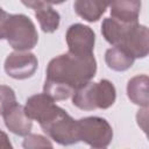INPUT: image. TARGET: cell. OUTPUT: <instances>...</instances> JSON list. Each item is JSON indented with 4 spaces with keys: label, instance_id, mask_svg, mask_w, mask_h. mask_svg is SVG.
Here are the masks:
<instances>
[{
    "label": "cell",
    "instance_id": "8992f818",
    "mask_svg": "<svg viewBox=\"0 0 149 149\" xmlns=\"http://www.w3.org/2000/svg\"><path fill=\"white\" fill-rule=\"evenodd\" d=\"M40 126L51 140L61 146H71L79 142L77 120L70 116L63 108L54 118Z\"/></svg>",
    "mask_w": 149,
    "mask_h": 149
},
{
    "label": "cell",
    "instance_id": "2e32d148",
    "mask_svg": "<svg viewBox=\"0 0 149 149\" xmlns=\"http://www.w3.org/2000/svg\"><path fill=\"white\" fill-rule=\"evenodd\" d=\"M16 104V95L12 87L7 85H0V115H2L8 108Z\"/></svg>",
    "mask_w": 149,
    "mask_h": 149
},
{
    "label": "cell",
    "instance_id": "d6986e66",
    "mask_svg": "<svg viewBox=\"0 0 149 149\" xmlns=\"http://www.w3.org/2000/svg\"><path fill=\"white\" fill-rule=\"evenodd\" d=\"M8 16H9V13H7L0 7V40L5 38V26Z\"/></svg>",
    "mask_w": 149,
    "mask_h": 149
},
{
    "label": "cell",
    "instance_id": "9c48e42d",
    "mask_svg": "<svg viewBox=\"0 0 149 149\" xmlns=\"http://www.w3.org/2000/svg\"><path fill=\"white\" fill-rule=\"evenodd\" d=\"M59 109L61 107L55 104V100L44 92L29 97L24 105L27 115L31 120H36L40 125L54 118Z\"/></svg>",
    "mask_w": 149,
    "mask_h": 149
},
{
    "label": "cell",
    "instance_id": "8fae6325",
    "mask_svg": "<svg viewBox=\"0 0 149 149\" xmlns=\"http://www.w3.org/2000/svg\"><path fill=\"white\" fill-rule=\"evenodd\" d=\"M112 0H74L73 9L87 22H97L109 7Z\"/></svg>",
    "mask_w": 149,
    "mask_h": 149
},
{
    "label": "cell",
    "instance_id": "52a82bcc",
    "mask_svg": "<svg viewBox=\"0 0 149 149\" xmlns=\"http://www.w3.org/2000/svg\"><path fill=\"white\" fill-rule=\"evenodd\" d=\"M69 52L78 56H88L93 54L95 34L93 29L83 23L71 24L65 34Z\"/></svg>",
    "mask_w": 149,
    "mask_h": 149
},
{
    "label": "cell",
    "instance_id": "5bb4252c",
    "mask_svg": "<svg viewBox=\"0 0 149 149\" xmlns=\"http://www.w3.org/2000/svg\"><path fill=\"white\" fill-rule=\"evenodd\" d=\"M134 61L135 58L130 54L119 47L109 48L106 50L105 54V62L107 66L118 72H122L130 69L134 64Z\"/></svg>",
    "mask_w": 149,
    "mask_h": 149
},
{
    "label": "cell",
    "instance_id": "ac0fdd59",
    "mask_svg": "<svg viewBox=\"0 0 149 149\" xmlns=\"http://www.w3.org/2000/svg\"><path fill=\"white\" fill-rule=\"evenodd\" d=\"M148 107H142V109H139L137 111V114H136V120H137V123L139 126H141V128L147 132V119H148Z\"/></svg>",
    "mask_w": 149,
    "mask_h": 149
},
{
    "label": "cell",
    "instance_id": "9a60e30c",
    "mask_svg": "<svg viewBox=\"0 0 149 149\" xmlns=\"http://www.w3.org/2000/svg\"><path fill=\"white\" fill-rule=\"evenodd\" d=\"M35 16L44 33H54L58 29L61 22L59 13L52 8L50 3H43L35 9Z\"/></svg>",
    "mask_w": 149,
    "mask_h": 149
},
{
    "label": "cell",
    "instance_id": "3957f363",
    "mask_svg": "<svg viewBox=\"0 0 149 149\" xmlns=\"http://www.w3.org/2000/svg\"><path fill=\"white\" fill-rule=\"evenodd\" d=\"M116 99V90L112 81L101 79L98 83L88 81L72 93V104L83 111L107 109Z\"/></svg>",
    "mask_w": 149,
    "mask_h": 149
},
{
    "label": "cell",
    "instance_id": "7402d4cb",
    "mask_svg": "<svg viewBox=\"0 0 149 149\" xmlns=\"http://www.w3.org/2000/svg\"><path fill=\"white\" fill-rule=\"evenodd\" d=\"M44 1L47 3H50V5H59V3H63L66 0H44Z\"/></svg>",
    "mask_w": 149,
    "mask_h": 149
},
{
    "label": "cell",
    "instance_id": "4fadbf2b",
    "mask_svg": "<svg viewBox=\"0 0 149 149\" xmlns=\"http://www.w3.org/2000/svg\"><path fill=\"white\" fill-rule=\"evenodd\" d=\"M148 84L149 79L147 74H139L128 80L127 95L133 104L141 107H148Z\"/></svg>",
    "mask_w": 149,
    "mask_h": 149
},
{
    "label": "cell",
    "instance_id": "7a4b0ae2",
    "mask_svg": "<svg viewBox=\"0 0 149 149\" xmlns=\"http://www.w3.org/2000/svg\"><path fill=\"white\" fill-rule=\"evenodd\" d=\"M104 38L113 47H119L135 59L144 58L149 54V30L136 22H122L114 17H106L101 23Z\"/></svg>",
    "mask_w": 149,
    "mask_h": 149
},
{
    "label": "cell",
    "instance_id": "6da1fadb",
    "mask_svg": "<svg viewBox=\"0 0 149 149\" xmlns=\"http://www.w3.org/2000/svg\"><path fill=\"white\" fill-rule=\"evenodd\" d=\"M97 72V61L92 55L78 56L71 52L52 58L45 71L43 92L55 101L65 100L91 81Z\"/></svg>",
    "mask_w": 149,
    "mask_h": 149
},
{
    "label": "cell",
    "instance_id": "ba28073f",
    "mask_svg": "<svg viewBox=\"0 0 149 149\" xmlns=\"http://www.w3.org/2000/svg\"><path fill=\"white\" fill-rule=\"evenodd\" d=\"M37 57L29 51H13L5 59V72L14 79L30 78L37 70Z\"/></svg>",
    "mask_w": 149,
    "mask_h": 149
},
{
    "label": "cell",
    "instance_id": "ffe728a7",
    "mask_svg": "<svg viewBox=\"0 0 149 149\" xmlns=\"http://www.w3.org/2000/svg\"><path fill=\"white\" fill-rule=\"evenodd\" d=\"M21 2H22L26 7L33 8L34 10H35L36 8H38L40 6H42L43 3H45L44 0H21Z\"/></svg>",
    "mask_w": 149,
    "mask_h": 149
},
{
    "label": "cell",
    "instance_id": "277c9868",
    "mask_svg": "<svg viewBox=\"0 0 149 149\" xmlns=\"http://www.w3.org/2000/svg\"><path fill=\"white\" fill-rule=\"evenodd\" d=\"M5 38L16 51H29L35 48L38 34L31 19L24 14H9L5 26Z\"/></svg>",
    "mask_w": 149,
    "mask_h": 149
},
{
    "label": "cell",
    "instance_id": "7c38bea8",
    "mask_svg": "<svg viewBox=\"0 0 149 149\" xmlns=\"http://www.w3.org/2000/svg\"><path fill=\"white\" fill-rule=\"evenodd\" d=\"M111 17L122 22H136L140 16L141 0H112Z\"/></svg>",
    "mask_w": 149,
    "mask_h": 149
},
{
    "label": "cell",
    "instance_id": "e0dca14e",
    "mask_svg": "<svg viewBox=\"0 0 149 149\" xmlns=\"http://www.w3.org/2000/svg\"><path fill=\"white\" fill-rule=\"evenodd\" d=\"M22 147L26 149H36V148H52V143L43 135L40 134H27L24 136Z\"/></svg>",
    "mask_w": 149,
    "mask_h": 149
},
{
    "label": "cell",
    "instance_id": "44dd1931",
    "mask_svg": "<svg viewBox=\"0 0 149 149\" xmlns=\"http://www.w3.org/2000/svg\"><path fill=\"white\" fill-rule=\"evenodd\" d=\"M0 148H6V149L13 148V146H12L7 134L5 132H2L1 129H0Z\"/></svg>",
    "mask_w": 149,
    "mask_h": 149
},
{
    "label": "cell",
    "instance_id": "30bf717a",
    "mask_svg": "<svg viewBox=\"0 0 149 149\" xmlns=\"http://www.w3.org/2000/svg\"><path fill=\"white\" fill-rule=\"evenodd\" d=\"M2 116L7 129L15 135L26 136L33 128V120L27 115L24 107L17 102L8 108Z\"/></svg>",
    "mask_w": 149,
    "mask_h": 149
},
{
    "label": "cell",
    "instance_id": "5b68a950",
    "mask_svg": "<svg viewBox=\"0 0 149 149\" xmlns=\"http://www.w3.org/2000/svg\"><path fill=\"white\" fill-rule=\"evenodd\" d=\"M79 141L92 148H106L113 140V129L109 122L100 116H86L77 120Z\"/></svg>",
    "mask_w": 149,
    "mask_h": 149
}]
</instances>
